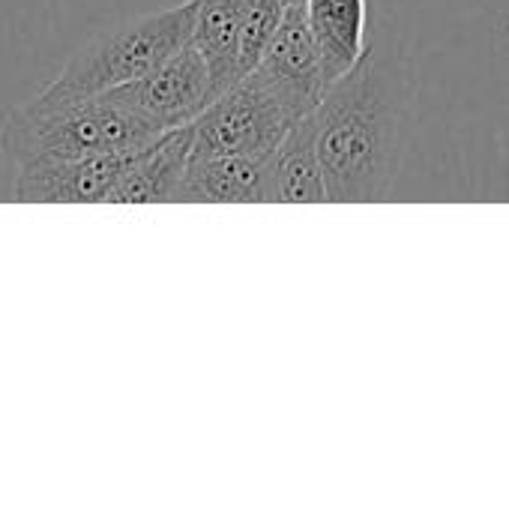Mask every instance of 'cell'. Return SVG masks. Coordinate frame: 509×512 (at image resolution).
<instances>
[{"mask_svg": "<svg viewBox=\"0 0 509 512\" xmlns=\"http://www.w3.org/2000/svg\"><path fill=\"white\" fill-rule=\"evenodd\" d=\"M315 138L330 201H378L387 192L396 123L372 54L327 87Z\"/></svg>", "mask_w": 509, "mask_h": 512, "instance_id": "cell-1", "label": "cell"}, {"mask_svg": "<svg viewBox=\"0 0 509 512\" xmlns=\"http://www.w3.org/2000/svg\"><path fill=\"white\" fill-rule=\"evenodd\" d=\"M141 147L96 153L66 162H42L15 168L12 198L21 204H108L111 189Z\"/></svg>", "mask_w": 509, "mask_h": 512, "instance_id": "cell-7", "label": "cell"}, {"mask_svg": "<svg viewBox=\"0 0 509 512\" xmlns=\"http://www.w3.org/2000/svg\"><path fill=\"white\" fill-rule=\"evenodd\" d=\"M195 27V0H183L168 9L144 12L129 18L90 42H84L48 81L33 102L54 105L72 99H90L126 84L141 81L168 57L192 42Z\"/></svg>", "mask_w": 509, "mask_h": 512, "instance_id": "cell-3", "label": "cell"}, {"mask_svg": "<svg viewBox=\"0 0 509 512\" xmlns=\"http://www.w3.org/2000/svg\"><path fill=\"white\" fill-rule=\"evenodd\" d=\"M192 159V126L162 132L144 144L117 186L108 195V204H171L180 201L183 180Z\"/></svg>", "mask_w": 509, "mask_h": 512, "instance_id": "cell-8", "label": "cell"}, {"mask_svg": "<svg viewBox=\"0 0 509 512\" xmlns=\"http://www.w3.org/2000/svg\"><path fill=\"white\" fill-rule=\"evenodd\" d=\"M279 99L282 105L297 117L315 114L321 105L330 81L321 63V51L309 24V6L306 0H291L285 9V18L264 51L261 63L252 69Z\"/></svg>", "mask_w": 509, "mask_h": 512, "instance_id": "cell-5", "label": "cell"}, {"mask_svg": "<svg viewBox=\"0 0 509 512\" xmlns=\"http://www.w3.org/2000/svg\"><path fill=\"white\" fill-rule=\"evenodd\" d=\"M291 0H243V12H240V66L243 75H249L264 51L270 48L285 9Z\"/></svg>", "mask_w": 509, "mask_h": 512, "instance_id": "cell-13", "label": "cell"}, {"mask_svg": "<svg viewBox=\"0 0 509 512\" xmlns=\"http://www.w3.org/2000/svg\"><path fill=\"white\" fill-rule=\"evenodd\" d=\"M240 12H243V0H195L192 45L207 60L216 96L243 78Z\"/></svg>", "mask_w": 509, "mask_h": 512, "instance_id": "cell-12", "label": "cell"}, {"mask_svg": "<svg viewBox=\"0 0 509 512\" xmlns=\"http://www.w3.org/2000/svg\"><path fill=\"white\" fill-rule=\"evenodd\" d=\"M111 93H117L138 117H144L159 132L192 126L201 111L216 99L207 60L192 42L141 81Z\"/></svg>", "mask_w": 509, "mask_h": 512, "instance_id": "cell-6", "label": "cell"}, {"mask_svg": "<svg viewBox=\"0 0 509 512\" xmlns=\"http://www.w3.org/2000/svg\"><path fill=\"white\" fill-rule=\"evenodd\" d=\"M180 201H201V204L276 201L270 159L240 156V153H195L192 150Z\"/></svg>", "mask_w": 509, "mask_h": 512, "instance_id": "cell-9", "label": "cell"}, {"mask_svg": "<svg viewBox=\"0 0 509 512\" xmlns=\"http://www.w3.org/2000/svg\"><path fill=\"white\" fill-rule=\"evenodd\" d=\"M273 186H276V201L282 204H324L330 201L327 195V180L318 156V138H315V114L297 120L282 144L276 147L273 159Z\"/></svg>", "mask_w": 509, "mask_h": 512, "instance_id": "cell-11", "label": "cell"}, {"mask_svg": "<svg viewBox=\"0 0 509 512\" xmlns=\"http://www.w3.org/2000/svg\"><path fill=\"white\" fill-rule=\"evenodd\" d=\"M306 6H309V24L321 51L327 81L333 84L369 54L366 51L369 0H306Z\"/></svg>", "mask_w": 509, "mask_h": 512, "instance_id": "cell-10", "label": "cell"}, {"mask_svg": "<svg viewBox=\"0 0 509 512\" xmlns=\"http://www.w3.org/2000/svg\"><path fill=\"white\" fill-rule=\"evenodd\" d=\"M294 123L297 117L282 105V99L255 72H249L222 90L192 123V150L273 159Z\"/></svg>", "mask_w": 509, "mask_h": 512, "instance_id": "cell-4", "label": "cell"}, {"mask_svg": "<svg viewBox=\"0 0 509 512\" xmlns=\"http://www.w3.org/2000/svg\"><path fill=\"white\" fill-rule=\"evenodd\" d=\"M159 135L162 132L138 117L117 93L54 105H39L30 99L3 114L0 156L21 168L135 150Z\"/></svg>", "mask_w": 509, "mask_h": 512, "instance_id": "cell-2", "label": "cell"}]
</instances>
